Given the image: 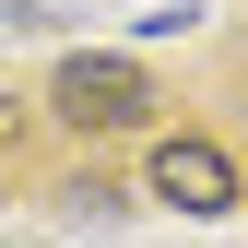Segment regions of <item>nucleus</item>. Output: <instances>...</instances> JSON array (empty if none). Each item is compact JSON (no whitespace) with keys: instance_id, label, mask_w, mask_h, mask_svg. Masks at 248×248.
Segmentation results:
<instances>
[{"instance_id":"obj_1","label":"nucleus","mask_w":248,"mask_h":248,"mask_svg":"<svg viewBox=\"0 0 248 248\" xmlns=\"http://www.w3.org/2000/svg\"><path fill=\"white\" fill-rule=\"evenodd\" d=\"M59 118L71 130H130V118H154V83H142V59H107V47H83V59H59Z\"/></svg>"},{"instance_id":"obj_2","label":"nucleus","mask_w":248,"mask_h":248,"mask_svg":"<svg viewBox=\"0 0 248 248\" xmlns=\"http://www.w3.org/2000/svg\"><path fill=\"white\" fill-rule=\"evenodd\" d=\"M154 201H177V213H225V201H236V154L166 142V154H154Z\"/></svg>"},{"instance_id":"obj_3","label":"nucleus","mask_w":248,"mask_h":248,"mask_svg":"<svg viewBox=\"0 0 248 248\" xmlns=\"http://www.w3.org/2000/svg\"><path fill=\"white\" fill-rule=\"evenodd\" d=\"M24 12H36V24H47V12H71V0H12V24H24Z\"/></svg>"},{"instance_id":"obj_4","label":"nucleus","mask_w":248,"mask_h":248,"mask_svg":"<svg viewBox=\"0 0 248 248\" xmlns=\"http://www.w3.org/2000/svg\"><path fill=\"white\" fill-rule=\"evenodd\" d=\"M12 130H24V107H12V95H0V142H12Z\"/></svg>"}]
</instances>
